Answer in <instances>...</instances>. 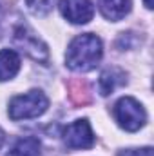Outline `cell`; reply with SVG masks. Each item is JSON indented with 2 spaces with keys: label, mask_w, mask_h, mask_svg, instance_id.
I'll use <instances>...</instances> for the list:
<instances>
[{
  "label": "cell",
  "mask_w": 154,
  "mask_h": 156,
  "mask_svg": "<svg viewBox=\"0 0 154 156\" xmlns=\"http://www.w3.org/2000/svg\"><path fill=\"white\" fill-rule=\"evenodd\" d=\"M102 40L93 33H83L73 38V42L69 44L65 53V64L73 71L85 73L96 67V64L102 60Z\"/></svg>",
  "instance_id": "6da1fadb"
},
{
  "label": "cell",
  "mask_w": 154,
  "mask_h": 156,
  "mask_svg": "<svg viewBox=\"0 0 154 156\" xmlns=\"http://www.w3.org/2000/svg\"><path fill=\"white\" fill-rule=\"evenodd\" d=\"M47 107H49L47 96L38 89H33V91L15 96L9 102V118L15 122L38 118L40 115H44L47 111Z\"/></svg>",
  "instance_id": "7a4b0ae2"
},
{
  "label": "cell",
  "mask_w": 154,
  "mask_h": 156,
  "mask_svg": "<svg viewBox=\"0 0 154 156\" xmlns=\"http://www.w3.org/2000/svg\"><path fill=\"white\" fill-rule=\"evenodd\" d=\"M114 120L118 125L129 133H134L138 129H142L147 122V113L143 109V105L132 98V96H123L116 102L114 109H113Z\"/></svg>",
  "instance_id": "3957f363"
},
{
  "label": "cell",
  "mask_w": 154,
  "mask_h": 156,
  "mask_svg": "<svg viewBox=\"0 0 154 156\" xmlns=\"http://www.w3.org/2000/svg\"><path fill=\"white\" fill-rule=\"evenodd\" d=\"M13 44L20 51H24L27 56H31L37 62H47L49 60V49L42 40L27 27V26H18L13 31Z\"/></svg>",
  "instance_id": "277c9868"
},
{
  "label": "cell",
  "mask_w": 154,
  "mask_h": 156,
  "mask_svg": "<svg viewBox=\"0 0 154 156\" xmlns=\"http://www.w3.org/2000/svg\"><path fill=\"white\" fill-rule=\"evenodd\" d=\"M64 144L69 149H91L94 145V134L87 120H75L64 129Z\"/></svg>",
  "instance_id": "5b68a950"
},
{
  "label": "cell",
  "mask_w": 154,
  "mask_h": 156,
  "mask_svg": "<svg viewBox=\"0 0 154 156\" xmlns=\"http://www.w3.org/2000/svg\"><path fill=\"white\" fill-rule=\"evenodd\" d=\"M60 13L71 24H87L94 16L93 0H60Z\"/></svg>",
  "instance_id": "8992f818"
},
{
  "label": "cell",
  "mask_w": 154,
  "mask_h": 156,
  "mask_svg": "<svg viewBox=\"0 0 154 156\" xmlns=\"http://www.w3.org/2000/svg\"><path fill=\"white\" fill-rule=\"evenodd\" d=\"M98 5H100L102 15L107 20L118 22L129 15L132 0H98Z\"/></svg>",
  "instance_id": "52a82bcc"
},
{
  "label": "cell",
  "mask_w": 154,
  "mask_h": 156,
  "mask_svg": "<svg viewBox=\"0 0 154 156\" xmlns=\"http://www.w3.org/2000/svg\"><path fill=\"white\" fill-rule=\"evenodd\" d=\"M125 83V73L118 67H107L98 80V89H100V94L102 96H109L113 94L116 87L123 85Z\"/></svg>",
  "instance_id": "ba28073f"
},
{
  "label": "cell",
  "mask_w": 154,
  "mask_h": 156,
  "mask_svg": "<svg viewBox=\"0 0 154 156\" xmlns=\"http://www.w3.org/2000/svg\"><path fill=\"white\" fill-rule=\"evenodd\" d=\"M20 71V56L13 49L0 51V82L11 80Z\"/></svg>",
  "instance_id": "9c48e42d"
},
{
  "label": "cell",
  "mask_w": 154,
  "mask_h": 156,
  "mask_svg": "<svg viewBox=\"0 0 154 156\" xmlns=\"http://www.w3.org/2000/svg\"><path fill=\"white\" fill-rule=\"evenodd\" d=\"M7 156H42V144L35 136H24L15 142Z\"/></svg>",
  "instance_id": "30bf717a"
},
{
  "label": "cell",
  "mask_w": 154,
  "mask_h": 156,
  "mask_svg": "<svg viewBox=\"0 0 154 156\" xmlns=\"http://www.w3.org/2000/svg\"><path fill=\"white\" fill-rule=\"evenodd\" d=\"M26 4L35 16H45L47 13H51L54 0H26Z\"/></svg>",
  "instance_id": "8fae6325"
},
{
  "label": "cell",
  "mask_w": 154,
  "mask_h": 156,
  "mask_svg": "<svg viewBox=\"0 0 154 156\" xmlns=\"http://www.w3.org/2000/svg\"><path fill=\"white\" fill-rule=\"evenodd\" d=\"M118 156H152V149L151 147H143V149H125V151H120Z\"/></svg>",
  "instance_id": "7c38bea8"
},
{
  "label": "cell",
  "mask_w": 154,
  "mask_h": 156,
  "mask_svg": "<svg viewBox=\"0 0 154 156\" xmlns=\"http://www.w3.org/2000/svg\"><path fill=\"white\" fill-rule=\"evenodd\" d=\"M145 2V5H147V9H152V0H143Z\"/></svg>",
  "instance_id": "4fadbf2b"
},
{
  "label": "cell",
  "mask_w": 154,
  "mask_h": 156,
  "mask_svg": "<svg viewBox=\"0 0 154 156\" xmlns=\"http://www.w3.org/2000/svg\"><path fill=\"white\" fill-rule=\"evenodd\" d=\"M0 144H2V131H0Z\"/></svg>",
  "instance_id": "5bb4252c"
},
{
  "label": "cell",
  "mask_w": 154,
  "mask_h": 156,
  "mask_svg": "<svg viewBox=\"0 0 154 156\" xmlns=\"http://www.w3.org/2000/svg\"><path fill=\"white\" fill-rule=\"evenodd\" d=\"M0 5H2V0H0Z\"/></svg>",
  "instance_id": "9a60e30c"
}]
</instances>
